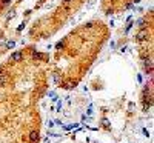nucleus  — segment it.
Instances as JSON below:
<instances>
[{"label":"nucleus","instance_id":"obj_1","mask_svg":"<svg viewBox=\"0 0 154 143\" xmlns=\"http://www.w3.org/2000/svg\"><path fill=\"white\" fill-rule=\"evenodd\" d=\"M49 54L23 45L0 60V114L38 106L49 89Z\"/></svg>","mask_w":154,"mask_h":143},{"label":"nucleus","instance_id":"obj_2","mask_svg":"<svg viewBox=\"0 0 154 143\" xmlns=\"http://www.w3.org/2000/svg\"><path fill=\"white\" fill-rule=\"evenodd\" d=\"M109 38L111 28L102 19L82 22L60 37L49 56L54 85L62 91L75 89L89 74Z\"/></svg>","mask_w":154,"mask_h":143},{"label":"nucleus","instance_id":"obj_3","mask_svg":"<svg viewBox=\"0 0 154 143\" xmlns=\"http://www.w3.org/2000/svg\"><path fill=\"white\" fill-rule=\"evenodd\" d=\"M51 0H11L0 22V60L16 49L32 19Z\"/></svg>","mask_w":154,"mask_h":143},{"label":"nucleus","instance_id":"obj_4","mask_svg":"<svg viewBox=\"0 0 154 143\" xmlns=\"http://www.w3.org/2000/svg\"><path fill=\"white\" fill-rule=\"evenodd\" d=\"M88 2L89 0H57L48 11L32 19L26 29L28 40L31 43L49 40L65 28Z\"/></svg>","mask_w":154,"mask_h":143},{"label":"nucleus","instance_id":"obj_5","mask_svg":"<svg viewBox=\"0 0 154 143\" xmlns=\"http://www.w3.org/2000/svg\"><path fill=\"white\" fill-rule=\"evenodd\" d=\"M42 114L38 106L0 114V143H40Z\"/></svg>","mask_w":154,"mask_h":143},{"label":"nucleus","instance_id":"obj_6","mask_svg":"<svg viewBox=\"0 0 154 143\" xmlns=\"http://www.w3.org/2000/svg\"><path fill=\"white\" fill-rule=\"evenodd\" d=\"M154 16H152V8H146L142 16L139 17L134 35H133V43L137 54L139 66L142 68L143 74L146 77H152V65H154Z\"/></svg>","mask_w":154,"mask_h":143},{"label":"nucleus","instance_id":"obj_7","mask_svg":"<svg viewBox=\"0 0 154 143\" xmlns=\"http://www.w3.org/2000/svg\"><path fill=\"white\" fill-rule=\"evenodd\" d=\"M142 0H100V12L106 17L119 16L123 14L128 9H131L137 3H140Z\"/></svg>","mask_w":154,"mask_h":143},{"label":"nucleus","instance_id":"obj_8","mask_svg":"<svg viewBox=\"0 0 154 143\" xmlns=\"http://www.w3.org/2000/svg\"><path fill=\"white\" fill-rule=\"evenodd\" d=\"M137 103H139L140 111L145 114L152 109V77H148V80L145 82L142 89H140Z\"/></svg>","mask_w":154,"mask_h":143},{"label":"nucleus","instance_id":"obj_9","mask_svg":"<svg viewBox=\"0 0 154 143\" xmlns=\"http://www.w3.org/2000/svg\"><path fill=\"white\" fill-rule=\"evenodd\" d=\"M9 5H11V0H0V22H2V19H3Z\"/></svg>","mask_w":154,"mask_h":143}]
</instances>
